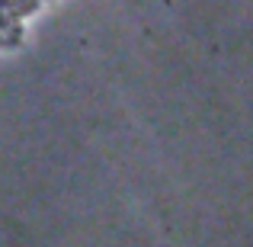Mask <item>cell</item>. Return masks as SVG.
<instances>
[{
	"label": "cell",
	"mask_w": 253,
	"mask_h": 247,
	"mask_svg": "<svg viewBox=\"0 0 253 247\" xmlns=\"http://www.w3.org/2000/svg\"><path fill=\"white\" fill-rule=\"evenodd\" d=\"M42 6V0H0V16L6 19H23L29 13H36Z\"/></svg>",
	"instance_id": "obj_1"
}]
</instances>
